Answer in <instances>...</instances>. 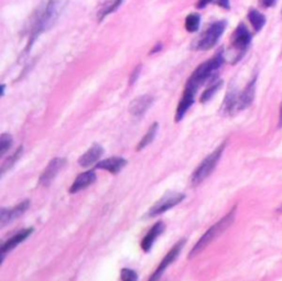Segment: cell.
I'll return each mask as SVG.
<instances>
[{"label":"cell","mask_w":282,"mask_h":281,"mask_svg":"<svg viewBox=\"0 0 282 281\" xmlns=\"http://www.w3.org/2000/svg\"><path fill=\"white\" fill-rule=\"evenodd\" d=\"M66 3V0H47L45 4L36 10L34 17L31 20L28 50L32 46L34 41L38 39L41 33L50 29L56 22Z\"/></svg>","instance_id":"6da1fadb"},{"label":"cell","mask_w":282,"mask_h":281,"mask_svg":"<svg viewBox=\"0 0 282 281\" xmlns=\"http://www.w3.org/2000/svg\"><path fill=\"white\" fill-rule=\"evenodd\" d=\"M224 62L225 59L223 51L216 53L215 56H213L212 59L202 63L201 65L196 67V70L192 73L184 88L196 93L203 84L210 81V79L215 78L217 71L223 66Z\"/></svg>","instance_id":"7a4b0ae2"},{"label":"cell","mask_w":282,"mask_h":281,"mask_svg":"<svg viewBox=\"0 0 282 281\" xmlns=\"http://www.w3.org/2000/svg\"><path fill=\"white\" fill-rule=\"evenodd\" d=\"M235 215H236V208H234L226 216H224L222 220H220L212 227H210V229L206 231L205 234L200 238L199 242L195 244V246L189 254V257L193 258L194 256L198 255L199 253L203 251V249L209 246L212 242H214L218 236L222 235L223 233H224L228 227L233 224L234 221H235Z\"/></svg>","instance_id":"3957f363"},{"label":"cell","mask_w":282,"mask_h":281,"mask_svg":"<svg viewBox=\"0 0 282 281\" xmlns=\"http://www.w3.org/2000/svg\"><path fill=\"white\" fill-rule=\"evenodd\" d=\"M226 144L224 142L222 146L217 148L216 150L213 151L211 155L207 156L203 161L201 162L200 166L196 168V170L193 172L192 177H191V185L192 187H198L203 181L209 178L212 172L215 170L216 166L220 162L223 152H224Z\"/></svg>","instance_id":"277c9868"},{"label":"cell","mask_w":282,"mask_h":281,"mask_svg":"<svg viewBox=\"0 0 282 281\" xmlns=\"http://www.w3.org/2000/svg\"><path fill=\"white\" fill-rule=\"evenodd\" d=\"M226 25L227 22L225 20L216 21V22L211 24L209 26V29L200 36V39L198 40V42H196L195 49L200 51L211 50L213 46H215L217 44L218 40L221 39L222 34L224 33Z\"/></svg>","instance_id":"5b68a950"},{"label":"cell","mask_w":282,"mask_h":281,"mask_svg":"<svg viewBox=\"0 0 282 281\" xmlns=\"http://www.w3.org/2000/svg\"><path fill=\"white\" fill-rule=\"evenodd\" d=\"M250 42H252V34H250L247 26L244 23H241L232 36V47L235 52V59L233 61V64H235L244 56L245 52L247 51L248 46L250 45Z\"/></svg>","instance_id":"8992f818"},{"label":"cell","mask_w":282,"mask_h":281,"mask_svg":"<svg viewBox=\"0 0 282 281\" xmlns=\"http://www.w3.org/2000/svg\"><path fill=\"white\" fill-rule=\"evenodd\" d=\"M184 199H185L184 193L169 192L166 195H163L162 198L158 201V202L154 203L152 208L148 211L147 217H149V219H152V217H156L158 215L166 213L167 211L171 210L172 208H174V206L180 204Z\"/></svg>","instance_id":"52a82bcc"},{"label":"cell","mask_w":282,"mask_h":281,"mask_svg":"<svg viewBox=\"0 0 282 281\" xmlns=\"http://www.w3.org/2000/svg\"><path fill=\"white\" fill-rule=\"evenodd\" d=\"M186 244V240H181L180 242H178L175 245L171 248V251H170L166 256H164V258L162 259V262L160 263V265H159V267L157 268L156 272L153 273V275L150 277V279L149 280H158V279H160L161 278V276L163 275V273L166 272L167 268L169 266H171V265L177 261L179 255H180V253L181 251H182V248L184 247V245Z\"/></svg>","instance_id":"ba28073f"},{"label":"cell","mask_w":282,"mask_h":281,"mask_svg":"<svg viewBox=\"0 0 282 281\" xmlns=\"http://www.w3.org/2000/svg\"><path fill=\"white\" fill-rule=\"evenodd\" d=\"M66 166V159L65 158H54L52 159L50 163L47 164L44 171L42 172L39 179V184L42 187H47L51 182L56 178L58 173L63 170V168Z\"/></svg>","instance_id":"9c48e42d"},{"label":"cell","mask_w":282,"mask_h":281,"mask_svg":"<svg viewBox=\"0 0 282 281\" xmlns=\"http://www.w3.org/2000/svg\"><path fill=\"white\" fill-rule=\"evenodd\" d=\"M30 206V201L24 200L23 202L19 203L18 205L13 206L12 209H4L0 210V226L3 227L7 224L12 223L15 219H18L21 215L24 214L25 211H28Z\"/></svg>","instance_id":"30bf717a"},{"label":"cell","mask_w":282,"mask_h":281,"mask_svg":"<svg viewBox=\"0 0 282 281\" xmlns=\"http://www.w3.org/2000/svg\"><path fill=\"white\" fill-rule=\"evenodd\" d=\"M255 92H256V78H254L248 85L245 87L244 91L238 95L235 104V109H234V114L237 111H241L246 109L252 105L254 97H255Z\"/></svg>","instance_id":"8fae6325"},{"label":"cell","mask_w":282,"mask_h":281,"mask_svg":"<svg viewBox=\"0 0 282 281\" xmlns=\"http://www.w3.org/2000/svg\"><path fill=\"white\" fill-rule=\"evenodd\" d=\"M33 231L34 230L32 229V227L20 231L19 233H17V234H14L12 237H10L6 243H3L2 246H1V263L3 262L4 255H6L7 253L11 252L13 248H15L18 245H20L21 243H23L26 240V238H29L31 236V234L33 233Z\"/></svg>","instance_id":"7c38bea8"},{"label":"cell","mask_w":282,"mask_h":281,"mask_svg":"<svg viewBox=\"0 0 282 281\" xmlns=\"http://www.w3.org/2000/svg\"><path fill=\"white\" fill-rule=\"evenodd\" d=\"M153 102L154 98L150 95H142L140 97H137L132 100V103L129 106L130 114L135 116V117H142L147 113V110L151 108Z\"/></svg>","instance_id":"4fadbf2b"},{"label":"cell","mask_w":282,"mask_h":281,"mask_svg":"<svg viewBox=\"0 0 282 281\" xmlns=\"http://www.w3.org/2000/svg\"><path fill=\"white\" fill-rule=\"evenodd\" d=\"M127 166V160L125 158L121 157H111L105 160L99 161L95 169H99V170H106L113 174H117L120 172L122 169Z\"/></svg>","instance_id":"5bb4252c"},{"label":"cell","mask_w":282,"mask_h":281,"mask_svg":"<svg viewBox=\"0 0 282 281\" xmlns=\"http://www.w3.org/2000/svg\"><path fill=\"white\" fill-rule=\"evenodd\" d=\"M95 181H96V173H95L94 170L83 172L79 174V176H77L75 181L71 185L70 193L75 194L79 192V191L85 190L86 188L90 187L93 183H95Z\"/></svg>","instance_id":"9a60e30c"},{"label":"cell","mask_w":282,"mask_h":281,"mask_svg":"<svg viewBox=\"0 0 282 281\" xmlns=\"http://www.w3.org/2000/svg\"><path fill=\"white\" fill-rule=\"evenodd\" d=\"M164 229H166V225H164L162 222H157L156 224L151 227L150 231L147 233V235L143 237V240L141 242V249L143 252L149 253L151 251L154 242H156L157 238L162 234Z\"/></svg>","instance_id":"2e32d148"},{"label":"cell","mask_w":282,"mask_h":281,"mask_svg":"<svg viewBox=\"0 0 282 281\" xmlns=\"http://www.w3.org/2000/svg\"><path fill=\"white\" fill-rule=\"evenodd\" d=\"M103 153H104V148L98 144H94L81 158L78 159L79 166L83 168H87L89 166H92V164L96 163L99 159L102 158Z\"/></svg>","instance_id":"e0dca14e"},{"label":"cell","mask_w":282,"mask_h":281,"mask_svg":"<svg viewBox=\"0 0 282 281\" xmlns=\"http://www.w3.org/2000/svg\"><path fill=\"white\" fill-rule=\"evenodd\" d=\"M195 94L192 91H189V89H185L184 88V93H183V96L181 98L179 106L177 108V113H175V118L174 120L179 123L183 119V117L185 116V114L188 113V110L190 109L191 106L194 104V97H195Z\"/></svg>","instance_id":"ac0fdd59"},{"label":"cell","mask_w":282,"mask_h":281,"mask_svg":"<svg viewBox=\"0 0 282 281\" xmlns=\"http://www.w3.org/2000/svg\"><path fill=\"white\" fill-rule=\"evenodd\" d=\"M124 2V0H105L103 6L99 8L97 18L99 21L104 20L107 15L115 12L120 7V4Z\"/></svg>","instance_id":"d6986e66"},{"label":"cell","mask_w":282,"mask_h":281,"mask_svg":"<svg viewBox=\"0 0 282 281\" xmlns=\"http://www.w3.org/2000/svg\"><path fill=\"white\" fill-rule=\"evenodd\" d=\"M248 19L250 21V23H252L253 28L255 29V31H257V32L262 30L264 28V25L266 24V17L256 9L249 10Z\"/></svg>","instance_id":"ffe728a7"},{"label":"cell","mask_w":282,"mask_h":281,"mask_svg":"<svg viewBox=\"0 0 282 281\" xmlns=\"http://www.w3.org/2000/svg\"><path fill=\"white\" fill-rule=\"evenodd\" d=\"M158 129H159V124L156 121V123H153L151 125L150 128L148 129L145 137H143L142 139L139 141V144H138V146H137V150L138 151L145 149L147 146H149V145L151 144V142L154 140V138H156V136H157Z\"/></svg>","instance_id":"44dd1931"},{"label":"cell","mask_w":282,"mask_h":281,"mask_svg":"<svg viewBox=\"0 0 282 281\" xmlns=\"http://www.w3.org/2000/svg\"><path fill=\"white\" fill-rule=\"evenodd\" d=\"M22 153H23V147L21 146L18 148V150L14 151L13 155H11L9 158H7L6 160H4V162L1 166V176H3V174L6 173V171L10 170V169H11L14 164L19 161V159L21 158V156H22Z\"/></svg>","instance_id":"7402d4cb"},{"label":"cell","mask_w":282,"mask_h":281,"mask_svg":"<svg viewBox=\"0 0 282 281\" xmlns=\"http://www.w3.org/2000/svg\"><path fill=\"white\" fill-rule=\"evenodd\" d=\"M201 24V15L196 12L190 13L185 19V29L189 32H196Z\"/></svg>","instance_id":"603a6c76"},{"label":"cell","mask_w":282,"mask_h":281,"mask_svg":"<svg viewBox=\"0 0 282 281\" xmlns=\"http://www.w3.org/2000/svg\"><path fill=\"white\" fill-rule=\"evenodd\" d=\"M222 86H223V81H222V79H221V81L215 82L211 87L205 89V92H204L203 94H202L200 102L203 103V104H205V103H207V102H210V100H211L213 97H214V95L218 92V89H220Z\"/></svg>","instance_id":"cb8c5ba5"},{"label":"cell","mask_w":282,"mask_h":281,"mask_svg":"<svg viewBox=\"0 0 282 281\" xmlns=\"http://www.w3.org/2000/svg\"><path fill=\"white\" fill-rule=\"evenodd\" d=\"M13 139L9 134H2L0 137V156H3L12 147Z\"/></svg>","instance_id":"d4e9b609"},{"label":"cell","mask_w":282,"mask_h":281,"mask_svg":"<svg viewBox=\"0 0 282 281\" xmlns=\"http://www.w3.org/2000/svg\"><path fill=\"white\" fill-rule=\"evenodd\" d=\"M120 278L124 281H137L138 275L135 270H131L128 268H124L120 272Z\"/></svg>","instance_id":"484cf974"},{"label":"cell","mask_w":282,"mask_h":281,"mask_svg":"<svg viewBox=\"0 0 282 281\" xmlns=\"http://www.w3.org/2000/svg\"><path fill=\"white\" fill-rule=\"evenodd\" d=\"M141 67H142L141 65H138L134 70V72H132L131 76H130V84H134L138 79V77H139L140 73H141Z\"/></svg>","instance_id":"4316f807"},{"label":"cell","mask_w":282,"mask_h":281,"mask_svg":"<svg viewBox=\"0 0 282 281\" xmlns=\"http://www.w3.org/2000/svg\"><path fill=\"white\" fill-rule=\"evenodd\" d=\"M216 2L218 6H221L222 8H224L226 10H228L231 8V4H230V0H216Z\"/></svg>","instance_id":"83f0119b"},{"label":"cell","mask_w":282,"mask_h":281,"mask_svg":"<svg viewBox=\"0 0 282 281\" xmlns=\"http://www.w3.org/2000/svg\"><path fill=\"white\" fill-rule=\"evenodd\" d=\"M212 1H213V0H199V2H198V4H196V7H198L199 9H203L207 6V4L211 3Z\"/></svg>","instance_id":"f1b7e54d"},{"label":"cell","mask_w":282,"mask_h":281,"mask_svg":"<svg viewBox=\"0 0 282 281\" xmlns=\"http://www.w3.org/2000/svg\"><path fill=\"white\" fill-rule=\"evenodd\" d=\"M162 49V44L161 43H158V44H156V46L153 47V50L151 51V53H156V52H159Z\"/></svg>","instance_id":"f546056e"},{"label":"cell","mask_w":282,"mask_h":281,"mask_svg":"<svg viewBox=\"0 0 282 281\" xmlns=\"http://www.w3.org/2000/svg\"><path fill=\"white\" fill-rule=\"evenodd\" d=\"M4 88H6V85L2 84V85H1V96H4Z\"/></svg>","instance_id":"4dcf8cb0"},{"label":"cell","mask_w":282,"mask_h":281,"mask_svg":"<svg viewBox=\"0 0 282 281\" xmlns=\"http://www.w3.org/2000/svg\"><path fill=\"white\" fill-rule=\"evenodd\" d=\"M280 126H282V106H281V110H280V120H279Z\"/></svg>","instance_id":"1f68e13d"}]
</instances>
